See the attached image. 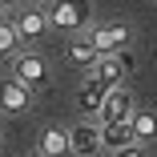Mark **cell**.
I'll return each instance as SVG.
<instances>
[{
    "mask_svg": "<svg viewBox=\"0 0 157 157\" xmlns=\"http://www.w3.org/2000/svg\"><path fill=\"white\" fill-rule=\"evenodd\" d=\"M85 40L97 52H121L125 44H129V28H125V24H89Z\"/></svg>",
    "mask_w": 157,
    "mask_h": 157,
    "instance_id": "obj_3",
    "label": "cell"
},
{
    "mask_svg": "<svg viewBox=\"0 0 157 157\" xmlns=\"http://www.w3.org/2000/svg\"><path fill=\"white\" fill-rule=\"evenodd\" d=\"M129 129H133V141H141V145H145V141H153V137H157V117H153V113H137V109H133Z\"/></svg>",
    "mask_w": 157,
    "mask_h": 157,
    "instance_id": "obj_13",
    "label": "cell"
},
{
    "mask_svg": "<svg viewBox=\"0 0 157 157\" xmlns=\"http://www.w3.org/2000/svg\"><path fill=\"white\" fill-rule=\"evenodd\" d=\"M89 69L97 73V81H101L105 89H113V85H121V81H125V73L133 69V60L125 56V52H97V60H93Z\"/></svg>",
    "mask_w": 157,
    "mask_h": 157,
    "instance_id": "obj_2",
    "label": "cell"
},
{
    "mask_svg": "<svg viewBox=\"0 0 157 157\" xmlns=\"http://www.w3.org/2000/svg\"><path fill=\"white\" fill-rule=\"evenodd\" d=\"M101 121H129L133 117V93H125L121 85L105 89V101H101Z\"/></svg>",
    "mask_w": 157,
    "mask_h": 157,
    "instance_id": "obj_5",
    "label": "cell"
},
{
    "mask_svg": "<svg viewBox=\"0 0 157 157\" xmlns=\"http://www.w3.org/2000/svg\"><path fill=\"white\" fill-rule=\"evenodd\" d=\"M12 28H16L20 40H36V36H44L48 16H44V8H28V12H20V16L12 20Z\"/></svg>",
    "mask_w": 157,
    "mask_h": 157,
    "instance_id": "obj_8",
    "label": "cell"
},
{
    "mask_svg": "<svg viewBox=\"0 0 157 157\" xmlns=\"http://www.w3.org/2000/svg\"><path fill=\"white\" fill-rule=\"evenodd\" d=\"M16 44H20V36H16L12 20H0V56H12V52H16Z\"/></svg>",
    "mask_w": 157,
    "mask_h": 157,
    "instance_id": "obj_14",
    "label": "cell"
},
{
    "mask_svg": "<svg viewBox=\"0 0 157 157\" xmlns=\"http://www.w3.org/2000/svg\"><path fill=\"white\" fill-rule=\"evenodd\" d=\"M117 157H145L141 153V141H129V145H121V149H113Z\"/></svg>",
    "mask_w": 157,
    "mask_h": 157,
    "instance_id": "obj_15",
    "label": "cell"
},
{
    "mask_svg": "<svg viewBox=\"0 0 157 157\" xmlns=\"http://www.w3.org/2000/svg\"><path fill=\"white\" fill-rule=\"evenodd\" d=\"M33 157H44V153H40V149H36V153H33Z\"/></svg>",
    "mask_w": 157,
    "mask_h": 157,
    "instance_id": "obj_18",
    "label": "cell"
},
{
    "mask_svg": "<svg viewBox=\"0 0 157 157\" xmlns=\"http://www.w3.org/2000/svg\"><path fill=\"white\" fill-rule=\"evenodd\" d=\"M40 153H44V157H73V153H69V129L48 125V129L40 133Z\"/></svg>",
    "mask_w": 157,
    "mask_h": 157,
    "instance_id": "obj_10",
    "label": "cell"
},
{
    "mask_svg": "<svg viewBox=\"0 0 157 157\" xmlns=\"http://www.w3.org/2000/svg\"><path fill=\"white\" fill-rule=\"evenodd\" d=\"M8 4H12V0H0V12H4V8H8Z\"/></svg>",
    "mask_w": 157,
    "mask_h": 157,
    "instance_id": "obj_16",
    "label": "cell"
},
{
    "mask_svg": "<svg viewBox=\"0 0 157 157\" xmlns=\"http://www.w3.org/2000/svg\"><path fill=\"white\" fill-rule=\"evenodd\" d=\"M65 60H69V65H81V69H89L93 60H97V48H93L85 36H77V40H69V44H65Z\"/></svg>",
    "mask_w": 157,
    "mask_h": 157,
    "instance_id": "obj_12",
    "label": "cell"
},
{
    "mask_svg": "<svg viewBox=\"0 0 157 157\" xmlns=\"http://www.w3.org/2000/svg\"><path fill=\"white\" fill-rule=\"evenodd\" d=\"M28 105H33V89H28L20 77H8L0 85V109L4 113H24Z\"/></svg>",
    "mask_w": 157,
    "mask_h": 157,
    "instance_id": "obj_7",
    "label": "cell"
},
{
    "mask_svg": "<svg viewBox=\"0 0 157 157\" xmlns=\"http://www.w3.org/2000/svg\"><path fill=\"white\" fill-rule=\"evenodd\" d=\"M69 153L73 157L101 153V125H73V129H69Z\"/></svg>",
    "mask_w": 157,
    "mask_h": 157,
    "instance_id": "obj_6",
    "label": "cell"
},
{
    "mask_svg": "<svg viewBox=\"0 0 157 157\" xmlns=\"http://www.w3.org/2000/svg\"><path fill=\"white\" fill-rule=\"evenodd\" d=\"M101 101H105V85L97 81V73H85V85H81V93H77V105L85 109V113H97L101 109Z\"/></svg>",
    "mask_w": 157,
    "mask_h": 157,
    "instance_id": "obj_9",
    "label": "cell"
},
{
    "mask_svg": "<svg viewBox=\"0 0 157 157\" xmlns=\"http://www.w3.org/2000/svg\"><path fill=\"white\" fill-rule=\"evenodd\" d=\"M44 16H48V28L85 33V28H89V0H52V8Z\"/></svg>",
    "mask_w": 157,
    "mask_h": 157,
    "instance_id": "obj_1",
    "label": "cell"
},
{
    "mask_svg": "<svg viewBox=\"0 0 157 157\" xmlns=\"http://www.w3.org/2000/svg\"><path fill=\"white\" fill-rule=\"evenodd\" d=\"M12 77H20L28 89H44V85H48L44 56H36V52H20V56H12Z\"/></svg>",
    "mask_w": 157,
    "mask_h": 157,
    "instance_id": "obj_4",
    "label": "cell"
},
{
    "mask_svg": "<svg viewBox=\"0 0 157 157\" xmlns=\"http://www.w3.org/2000/svg\"><path fill=\"white\" fill-rule=\"evenodd\" d=\"M33 4H52V0H33Z\"/></svg>",
    "mask_w": 157,
    "mask_h": 157,
    "instance_id": "obj_17",
    "label": "cell"
},
{
    "mask_svg": "<svg viewBox=\"0 0 157 157\" xmlns=\"http://www.w3.org/2000/svg\"><path fill=\"white\" fill-rule=\"evenodd\" d=\"M133 141L129 121H101V149H121Z\"/></svg>",
    "mask_w": 157,
    "mask_h": 157,
    "instance_id": "obj_11",
    "label": "cell"
}]
</instances>
